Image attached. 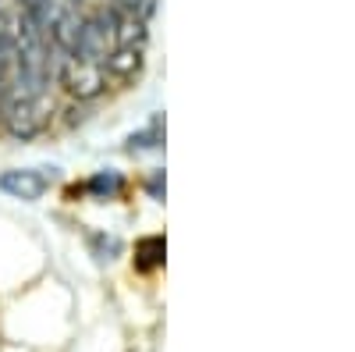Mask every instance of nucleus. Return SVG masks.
Returning <instances> with one entry per match:
<instances>
[{
    "label": "nucleus",
    "mask_w": 355,
    "mask_h": 352,
    "mask_svg": "<svg viewBox=\"0 0 355 352\" xmlns=\"http://www.w3.org/2000/svg\"><path fill=\"white\" fill-rule=\"evenodd\" d=\"M53 121V100L50 93H40V97H18V93H8L0 97V125L11 139H36L50 128Z\"/></svg>",
    "instance_id": "obj_1"
},
{
    "label": "nucleus",
    "mask_w": 355,
    "mask_h": 352,
    "mask_svg": "<svg viewBox=\"0 0 355 352\" xmlns=\"http://www.w3.org/2000/svg\"><path fill=\"white\" fill-rule=\"evenodd\" d=\"M53 82L71 97V100H96L107 93V72L100 61H89V57H78V53H61L57 57V72H53Z\"/></svg>",
    "instance_id": "obj_2"
},
{
    "label": "nucleus",
    "mask_w": 355,
    "mask_h": 352,
    "mask_svg": "<svg viewBox=\"0 0 355 352\" xmlns=\"http://www.w3.org/2000/svg\"><path fill=\"white\" fill-rule=\"evenodd\" d=\"M50 182H53V174H46V171H40V167H15V171L0 174V192L33 203V199H40V196L50 189Z\"/></svg>",
    "instance_id": "obj_3"
},
{
    "label": "nucleus",
    "mask_w": 355,
    "mask_h": 352,
    "mask_svg": "<svg viewBox=\"0 0 355 352\" xmlns=\"http://www.w3.org/2000/svg\"><path fill=\"white\" fill-rule=\"evenodd\" d=\"M103 72L110 82H132L142 72V47H117L103 61Z\"/></svg>",
    "instance_id": "obj_4"
},
{
    "label": "nucleus",
    "mask_w": 355,
    "mask_h": 352,
    "mask_svg": "<svg viewBox=\"0 0 355 352\" xmlns=\"http://www.w3.org/2000/svg\"><path fill=\"white\" fill-rule=\"evenodd\" d=\"M110 8H114L117 15H128V18H135V22L150 25V18H153V11H157V0H110Z\"/></svg>",
    "instance_id": "obj_5"
},
{
    "label": "nucleus",
    "mask_w": 355,
    "mask_h": 352,
    "mask_svg": "<svg viewBox=\"0 0 355 352\" xmlns=\"http://www.w3.org/2000/svg\"><path fill=\"white\" fill-rule=\"evenodd\" d=\"M157 263H164V239H160V235L139 242V267L142 271H153Z\"/></svg>",
    "instance_id": "obj_6"
},
{
    "label": "nucleus",
    "mask_w": 355,
    "mask_h": 352,
    "mask_svg": "<svg viewBox=\"0 0 355 352\" xmlns=\"http://www.w3.org/2000/svg\"><path fill=\"white\" fill-rule=\"evenodd\" d=\"M160 142V117L146 128V132H135L132 139H128V150H150V146H157Z\"/></svg>",
    "instance_id": "obj_7"
},
{
    "label": "nucleus",
    "mask_w": 355,
    "mask_h": 352,
    "mask_svg": "<svg viewBox=\"0 0 355 352\" xmlns=\"http://www.w3.org/2000/svg\"><path fill=\"white\" fill-rule=\"evenodd\" d=\"M85 189H89V192H96V196H114L117 189H121V178H117V174H107V171H103V174H96V178L89 182Z\"/></svg>",
    "instance_id": "obj_8"
},
{
    "label": "nucleus",
    "mask_w": 355,
    "mask_h": 352,
    "mask_svg": "<svg viewBox=\"0 0 355 352\" xmlns=\"http://www.w3.org/2000/svg\"><path fill=\"white\" fill-rule=\"evenodd\" d=\"M0 28H8V8L0 4Z\"/></svg>",
    "instance_id": "obj_9"
},
{
    "label": "nucleus",
    "mask_w": 355,
    "mask_h": 352,
    "mask_svg": "<svg viewBox=\"0 0 355 352\" xmlns=\"http://www.w3.org/2000/svg\"><path fill=\"white\" fill-rule=\"evenodd\" d=\"M0 4H4V8L11 4V8H18V11H21V4H25V0H0Z\"/></svg>",
    "instance_id": "obj_10"
}]
</instances>
